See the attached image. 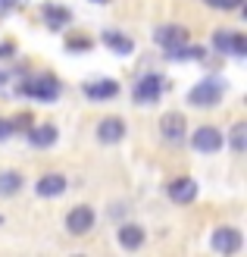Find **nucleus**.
Wrapping results in <instances>:
<instances>
[{
	"label": "nucleus",
	"mask_w": 247,
	"mask_h": 257,
	"mask_svg": "<svg viewBox=\"0 0 247 257\" xmlns=\"http://www.w3.org/2000/svg\"><path fill=\"white\" fill-rule=\"evenodd\" d=\"M210 245L216 251H222V254H238L241 251V232L231 229V226H219L213 232V238H210Z\"/></svg>",
	"instance_id": "423d86ee"
},
{
	"label": "nucleus",
	"mask_w": 247,
	"mask_h": 257,
	"mask_svg": "<svg viewBox=\"0 0 247 257\" xmlns=\"http://www.w3.org/2000/svg\"><path fill=\"white\" fill-rule=\"evenodd\" d=\"M116 238H119V245H122L125 251H138L141 245H144V229L135 226V223H125V226H119Z\"/></svg>",
	"instance_id": "f8f14e48"
},
{
	"label": "nucleus",
	"mask_w": 247,
	"mask_h": 257,
	"mask_svg": "<svg viewBox=\"0 0 247 257\" xmlns=\"http://www.w3.org/2000/svg\"><path fill=\"white\" fill-rule=\"evenodd\" d=\"M166 191H169V198H172L175 204H191L194 198H197V182H194L191 176H181V179H172Z\"/></svg>",
	"instance_id": "6e6552de"
},
{
	"label": "nucleus",
	"mask_w": 247,
	"mask_h": 257,
	"mask_svg": "<svg viewBox=\"0 0 247 257\" xmlns=\"http://www.w3.org/2000/svg\"><path fill=\"white\" fill-rule=\"evenodd\" d=\"M44 22H47V29L60 32V29H66V25L72 22V13L66 7H60V4H47L44 7Z\"/></svg>",
	"instance_id": "4468645a"
},
{
	"label": "nucleus",
	"mask_w": 247,
	"mask_h": 257,
	"mask_svg": "<svg viewBox=\"0 0 247 257\" xmlns=\"http://www.w3.org/2000/svg\"><path fill=\"white\" fill-rule=\"evenodd\" d=\"M231 54H235V57H244L247 54V38L241 32H231Z\"/></svg>",
	"instance_id": "412c9836"
},
{
	"label": "nucleus",
	"mask_w": 247,
	"mask_h": 257,
	"mask_svg": "<svg viewBox=\"0 0 247 257\" xmlns=\"http://www.w3.org/2000/svg\"><path fill=\"white\" fill-rule=\"evenodd\" d=\"M94 4H103V0H94Z\"/></svg>",
	"instance_id": "c756f323"
},
{
	"label": "nucleus",
	"mask_w": 247,
	"mask_h": 257,
	"mask_svg": "<svg viewBox=\"0 0 247 257\" xmlns=\"http://www.w3.org/2000/svg\"><path fill=\"white\" fill-rule=\"evenodd\" d=\"M13 4H25V0H7V7H13Z\"/></svg>",
	"instance_id": "bb28decb"
},
{
	"label": "nucleus",
	"mask_w": 247,
	"mask_h": 257,
	"mask_svg": "<svg viewBox=\"0 0 247 257\" xmlns=\"http://www.w3.org/2000/svg\"><path fill=\"white\" fill-rule=\"evenodd\" d=\"M166 57H169V60H203V47H188V44H181V47L166 50Z\"/></svg>",
	"instance_id": "a211bd4d"
},
{
	"label": "nucleus",
	"mask_w": 247,
	"mask_h": 257,
	"mask_svg": "<svg viewBox=\"0 0 247 257\" xmlns=\"http://www.w3.org/2000/svg\"><path fill=\"white\" fill-rule=\"evenodd\" d=\"M163 88H166V82H163V75H144L138 85H135V91H132V97H135V104H157L160 100V94H163Z\"/></svg>",
	"instance_id": "f03ea898"
},
{
	"label": "nucleus",
	"mask_w": 247,
	"mask_h": 257,
	"mask_svg": "<svg viewBox=\"0 0 247 257\" xmlns=\"http://www.w3.org/2000/svg\"><path fill=\"white\" fill-rule=\"evenodd\" d=\"M13 135V122L10 119H0V141H7Z\"/></svg>",
	"instance_id": "393cba45"
},
{
	"label": "nucleus",
	"mask_w": 247,
	"mask_h": 257,
	"mask_svg": "<svg viewBox=\"0 0 247 257\" xmlns=\"http://www.w3.org/2000/svg\"><path fill=\"white\" fill-rule=\"evenodd\" d=\"M222 145H225V138L216 125H200L191 135V148L200 151V154H216V151H222Z\"/></svg>",
	"instance_id": "7ed1b4c3"
},
{
	"label": "nucleus",
	"mask_w": 247,
	"mask_h": 257,
	"mask_svg": "<svg viewBox=\"0 0 247 257\" xmlns=\"http://www.w3.org/2000/svg\"><path fill=\"white\" fill-rule=\"evenodd\" d=\"M7 10V0H0V13H4Z\"/></svg>",
	"instance_id": "cd10ccee"
},
{
	"label": "nucleus",
	"mask_w": 247,
	"mask_h": 257,
	"mask_svg": "<svg viewBox=\"0 0 247 257\" xmlns=\"http://www.w3.org/2000/svg\"><path fill=\"white\" fill-rule=\"evenodd\" d=\"M66 47H69V50H88V47H91V41H88V38H69Z\"/></svg>",
	"instance_id": "b1692460"
},
{
	"label": "nucleus",
	"mask_w": 247,
	"mask_h": 257,
	"mask_svg": "<svg viewBox=\"0 0 247 257\" xmlns=\"http://www.w3.org/2000/svg\"><path fill=\"white\" fill-rule=\"evenodd\" d=\"M0 223H4V216H0Z\"/></svg>",
	"instance_id": "7c9ffc66"
},
{
	"label": "nucleus",
	"mask_w": 247,
	"mask_h": 257,
	"mask_svg": "<svg viewBox=\"0 0 247 257\" xmlns=\"http://www.w3.org/2000/svg\"><path fill=\"white\" fill-rule=\"evenodd\" d=\"M19 94H29V97H38V100H57L60 97V82L57 79H32L16 88Z\"/></svg>",
	"instance_id": "20e7f679"
},
{
	"label": "nucleus",
	"mask_w": 247,
	"mask_h": 257,
	"mask_svg": "<svg viewBox=\"0 0 247 257\" xmlns=\"http://www.w3.org/2000/svg\"><path fill=\"white\" fill-rule=\"evenodd\" d=\"M203 4L213 10H238V7H244V0H203Z\"/></svg>",
	"instance_id": "4be33fe9"
},
{
	"label": "nucleus",
	"mask_w": 247,
	"mask_h": 257,
	"mask_svg": "<svg viewBox=\"0 0 247 257\" xmlns=\"http://www.w3.org/2000/svg\"><path fill=\"white\" fill-rule=\"evenodd\" d=\"M4 82H7V75H4V72H0V85H4Z\"/></svg>",
	"instance_id": "c85d7f7f"
},
{
	"label": "nucleus",
	"mask_w": 247,
	"mask_h": 257,
	"mask_svg": "<svg viewBox=\"0 0 247 257\" xmlns=\"http://www.w3.org/2000/svg\"><path fill=\"white\" fill-rule=\"evenodd\" d=\"M160 132H163L166 141L178 145V141L185 138V116H181V113H163V119H160Z\"/></svg>",
	"instance_id": "9d476101"
},
{
	"label": "nucleus",
	"mask_w": 247,
	"mask_h": 257,
	"mask_svg": "<svg viewBox=\"0 0 247 257\" xmlns=\"http://www.w3.org/2000/svg\"><path fill=\"white\" fill-rule=\"evenodd\" d=\"M116 94H119V85L113 79H100V82H88L85 85V97H91V100H110Z\"/></svg>",
	"instance_id": "ddd939ff"
},
{
	"label": "nucleus",
	"mask_w": 247,
	"mask_h": 257,
	"mask_svg": "<svg viewBox=\"0 0 247 257\" xmlns=\"http://www.w3.org/2000/svg\"><path fill=\"white\" fill-rule=\"evenodd\" d=\"M97 138L103 145H119L125 138V119L122 116H103L97 122Z\"/></svg>",
	"instance_id": "0eeeda50"
},
{
	"label": "nucleus",
	"mask_w": 247,
	"mask_h": 257,
	"mask_svg": "<svg viewBox=\"0 0 247 257\" xmlns=\"http://www.w3.org/2000/svg\"><path fill=\"white\" fill-rule=\"evenodd\" d=\"M103 44H107L113 54H132L135 50V44H132V38H125V35H119V32H103Z\"/></svg>",
	"instance_id": "f3484780"
},
{
	"label": "nucleus",
	"mask_w": 247,
	"mask_h": 257,
	"mask_svg": "<svg viewBox=\"0 0 247 257\" xmlns=\"http://www.w3.org/2000/svg\"><path fill=\"white\" fill-rule=\"evenodd\" d=\"M213 47L219 50V54H228V50H231V32L228 29L213 32Z\"/></svg>",
	"instance_id": "aec40b11"
},
{
	"label": "nucleus",
	"mask_w": 247,
	"mask_h": 257,
	"mask_svg": "<svg viewBox=\"0 0 247 257\" xmlns=\"http://www.w3.org/2000/svg\"><path fill=\"white\" fill-rule=\"evenodd\" d=\"M13 50H16V47H13V44H0V57H7V54H13Z\"/></svg>",
	"instance_id": "a878e982"
},
{
	"label": "nucleus",
	"mask_w": 247,
	"mask_h": 257,
	"mask_svg": "<svg viewBox=\"0 0 247 257\" xmlns=\"http://www.w3.org/2000/svg\"><path fill=\"white\" fill-rule=\"evenodd\" d=\"M153 38H157V44H163L166 50H172V47L188 44V29H181V25H160Z\"/></svg>",
	"instance_id": "9b49d317"
},
{
	"label": "nucleus",
	"mask_w": 247,
	"mask_h": 257,
	"mask_svg": "<svg viewBox=\"0 0 247 257\" xmlns=\"http://www.w3.org/2000/svg\"><path fill=\"white\" fill-rule=\"evenodd\" d=\"M29 141L35 148L57 145V125H35V128H29Z\"/></svg>",
	"instance_id": "dca6fc26"
},
{
	"label": "nucleus",
	"mask_w": 247,
	"mask_h": 257,
	"mask_svg": "<svg viewBox=\"0 0 247 257\" xmlns=\"http://www.w3.org/2000/svg\"><path fill=\"white\" fill-rule=\"evenodd\" d=\"M66 176H60V173H44L41 179H38V185H35V191L41 198H60L63 191H66Z\"/></svg>",
	"instance_id": "1a4fd4ad"
},
{
	"label": "nucleus",
	"mask_w": 247,
	"mask_h": 257,
	"mask_svg": "<svg viewBox=\"0 0 247 257\" xmlns=\"http://www.w3.org/2000/svg\"><path fill=\"white\" fill-rule=\"evenodd\" d=\"M32 128V116L29 113H19L16 119H13V132H29Z\"/></svg>",
	"instance_id": "5701e85b"
},
{
	"label": "nucleus",
	"mask_w": 247,
	"mask_h": 257,
	"mask_svg": "<svg viewBox=\"0 0 247 257\" xmlns=\"http://www.w3.org/2000/svg\"><path fill=\"white\" fill-rule=\"evenodd\" d=\"M91 226H94V210H91L88 204H79V207H72L66 213V229L72 235H88Z\"/></svg>",
	"instance_id": "39448f33"
},
{
	"label": "nucleus",
	"mask_w": 247,
	"mask_h": 257,
	"mask_svg": "<svg viewBox=\"0 0 247 257\" xmlns=\"http://www.w3.org/2000/svg\"><path fill=\"white\" fill-rule=\"evenodd\" d=\"M22 173H16V170H4L0 173V198H13V195H19L22 191Z\"/></svg>",
	"instance_id": "2eb2a0df"
},
{
	"label": "nucleus",
	"mask_w": 247,
	"mask_h": 257,
	"mask_svg": "<svg viewBox=\"0 0 247 257\" xmlns=\"http://www.w3.org/2000/svg\"><path fill=\"white\" fill-rule=\"evenodd\" d=\"M225 94V82H219V79H203L197 82L188 91V104L191 107H216L219 100H222Z\"/></svg>",
	"instance_id": "f257e3e1"
},
{
	"label": "nucleus",
	"mask_w": 247,
	"mask_h": 257,
	"mask_svg": "<svg viewBox=\"0 0 247 257\" xmlns=\"http://www.w3.org/2000/svg\"><path fill=\"white\" fill-rule=\"evenodd\" d=\"M244 148H247V122H238L235 128H231V151L244 154Z\"/></svg>",
	"instance_id": "6ab92c4d"
}]
</instances>
